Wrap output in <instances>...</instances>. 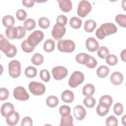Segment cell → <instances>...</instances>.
I'll use <instances>...</instances> for the list:
<instances>
[{"label": "cell", "instance_id": "6da1fadb", "mask_svg": "<svg viewBox=\"0 0 126 126\" xmlns=\"http://www.w3.org/2000/svg\"><path fill=\"white\" fill-rule=\"evenodd\" d=\"M117 31L116 26L112 23H107L102 24L95 32L97 38L102 40L106 36L116 33Z\"/></svg>", "mask_w": 126, "mask_h": 126}, {"label": "cell", "instance_id": "7a4b0ae2", "mask_svg": "<svg viewBox=\"0 0 126 126\" xmlns=\"http://www.w3.org/2000/svg\"><path fill=\"white\" fill-rule=\"evenodd\" d=\"M0 49L8 58L14 57L17 54V48L13 45L10 44L9 41L5 38L2 34H0Z\"/></svg>", "mask_w": 126, "mask_h": 126}, {"label": "cell", "instance_id": "3957f363", "mask_svg": "<svg viewBox=\"0 0 126 126\" xmlns=\"http://www.w3.org/2000/svg\"><path fill=\"white\" fill-rule=\"evenodd\" d=\"M58 49L62 52L71 53L75 49V44L73 41L70 39H62L58 42Z\"/></svg>", "mask_w": 126, "mask_h": 126}, {"label": "cell", "instance_id": "277c9868", "mask_svg": "<svg viewBox=\"0 0 126 126\" xmlns=\"http://www.w3.org/2000/svg\"><path fill=\"white\" fill-rule=\"evenodd\" d=\"M44 38V33L41 31H34L30 34L27 40L29 44L32 47H35Z\"/></svg>", "mask_w": 126, "mask_h": 126}, {"label": "cell", "instance_id": "5b68a950", "mask_svg": "<svg viewBox=\"0 0 126 126\" xmlns=\"http://www.w3.org/2000/svg\"><path fill=\"white\" fill-rule=\"evenodd\" d=\"M84 80L83 73L79 71L73 72L68 80V85L71 88H75L82 84Z\"/></svg>", "mask_w": 126, "mask_h": 126}, {"label": "cell", "instance_id": "8992f818", "mask_svg": "<svg viewBox=\"0 0 126 126\" xmlns=\"http://www.w3.org/2000/svg\"><path fill=\"white\" fill-rule=\"evenodd\" d=\"M8 73L9 75L14 78H18L21 73L20 63L17 60H13L8 64Z\"/></svg>", "mask_w": 126, "mask_h": 126}, {"label": "cell", "instance_id": "52a82bcc", "mask_svg": "<svg viewBox=\"0 0 126 126\" xmlns=\"http://www.w3.org/2000/svg\"><path fill=\"white\" fill-rule=\"evenodd\" d=\"M92 10V5L87 0H83L79 2L77 8V14L79 16L84 18L87 16Z\"/></svg>", "mask_w": 126, "mask_h": 126}, {"label": "cell", "instance_id": "ba28073f", "mask_svg": "<svg viewBox=\"0 0 126 126\" xmlns=\"http://www.w3.org/2000/svg\"><path fill=\"white\" fill-rule=\"evenodd\" d=\"M30 92L35 95H41L45 92V86L42 83L36 81H32L29 85Z\"/></svg>", "mask_w": 126, "mask_h": 126}, {"label": "cell", "instance_id": "9c48e42d", "mask_svg": "<svg viewBox=\"0 0 126 126\" xmlns=\"http://www.w3.org/2000/svg\"><path fill=\"white\" fill-rule=\"evenodd\" d=\"M14 97L18 100L26 101L30 98L29 94L26 92L25 89L22 86L16 87L13 91Z\"/></svg>", "mask_w": 126, "mask_h": 126}, {"label": "cell", "instance_id": "30bf717a", "mask_svg": "<svg viewBox=\"0 0 126 126\" xmlns=\"http://www.w3.org/2000/svg\"><path fill=\"white\" fill-rule=\"evenodd\" d=\"M52 73L54 78L57 80H61L64 78L68 74L66 67L63 66L54 67L52 70Z\"/></svg>", "mask_w": 126, "mask_h": 126}, {"label": "cell", "instance_id": "8fae6325", "mask_svg": "<svg viewBox=\"0 0 126 126\" xmlns=\"http://www.w3.org/2000/svg\"><path fill=\"white\" fill-rule=\"evenodd\" d=\"M66 32V28L64 26H61L55 25L52 31V35L56 40L61 39L64 35Z\"/></svg>", "mask_w": 126, "mask_h": 126}, {"label": "cell", "instance_id": "7c38bea8", "mask_svg": "<svg viewBox=\"0 0 126 126\" xmlns=\"http://www.w3.org/2000/svg\"><path fill=\"white\" fill-rule=\"evenodd\" d=\"M99 43L94 37H90L86 40V47L87 50L91 52L96 51L99 48Z\"/></svg>", "mask_w": 126, "mask_h": 126}, {"label": "cell", "instance_id": "4fadbf2b", "mask_svg": "<svg viewBox=\"0 0 126 126\" xmlns=\"http://www.w3.org/2000/svg\"><path fill=\"white\" fill-rule=\"evenodd\" d=\"M14 111V105L10 102L3 103L0 108L1 115L4 117H7Z\"/></svg>", "mask_w": 126, "mask_h": 126}, {"label": "cell", "instance_id": "5bb4252c", "mask_svg": "<svg viewBox=\"0 0 126 126\" xmlns=\"http://www.w3.org/2000/svg\"><path fill=\"white\" fill-rule=\"evenodd\" d=\"M73 113L75 118L77 120L81 121L84 119L85 117L86 111L82 105H77L74 108Z\"/></svg>", "mask_w": 126, "mask_h": 126}, {"label": "cell", "instance_id": "9a60e30c", "mask_svg": "<svg viewBox=\"0 0 126 126\" xmlns=\"http://www.w3.org/2000/svg\"><path fill=\"white\" fill-rule=\"evenodd\" d=\"M61 10L64 12H68L72 9V3L70 0H58Z\"/></svg>", "mask_w": 126, "mask_h": 126}, {"label": "cell", "instance_id": "2e32d148", "mask_svg": "<svg viewBox=\"0 0 126 126\" xmlns=\"http://www.w3.org/2000/svg\"><path fill=\"white\" fill-rule=\"evenodd\" d=\"M124 80L123 74L118 71L113 72L110 77V81L111 83L115 85H119L122 84Z\"/></svg>", "mask_w": 126, "mask_h": 126}, {"label": "cell", "instance_id": "e0dca14e", "mask_svg": "<svg viewBox=\"0 0 126 126\" xmlns=\"http://www.w3.org/2000/svg\"><path fill=\"white\" fill-rule=\"evenodd\" d=\"M19 119V114L17 111H14L10 116L6 118V122L9 126H15L18 123Z\"/></svg>", "mask_w": 126, "mask_h": 126}, {"label": "cell", "instance_id": "ac0fdd59", "mask_svg": "<svg viewBox=\"0 0 126 126\" xmlns=\"http://www.w3.org/2000/svg\"><path fill=\"white\" fill-rule=\"evenodd\" d=\"M61 98L63 102L68 103H70L72 102L74 100V94L72 91L70 90H65L62 94Z\"/></svg>", "mask_w": 126, "mask_h": 126}, {"label": "cell", "instance_id": "d6986e66", "mask_svg": "<svg viewBox=\"0 0 126 126\" xmlns=\"http://www.w3.org/2000/svg\"><path fill=\"white\" fill-rule=\"evenodd\" d=\"M6 37L9 39H17L18 36V31L17 27L13 26L7 28L5 31Z\"/></svg>", "mask_w": 126, "mask_h": 126}, {"label": "cell", "instance_id": "ffe728a7", "mask_svg": "<svg viewBox=\"0 0 126 126\" xmlns=\"http://www.w3.org/2000/svg\"><path fill=\"white\" fill-rule=\"evenodd\" d=\"M90 56H91L89 54L85 53H80L76 55L75 60L76 61L79 63L86 65L89 61Z\"/></svg>", "mask_w": 126, "mask_h": 126}, {"label": "cell", "instance_id": "44dd1931", "mask_svg": "<svg viewBox=\"0 0 126 126\" xmlns=\"http://www.w3.org/2000/svg\"><path fill=\"white\" fill-rule=\"evenodd\" d=\"M95 92V88L92 84H87L85 85L83 89L82 93L84 96H90L94 94Z\"/></svg>", "mask_w": 126, "mask_h": 126}, {"label": "cell", "instance_id": "7402d4cb", "mask_svg": "<svg viewBox=\"0 0 126 126\" xmlns=\"http://www.w3.org/2000/svg\"><path fill=\"white\" fill-rule=\"evenodd\" d=\"M96 27V22L93 20H88L85 21L84 26V30L87 32H92Z\"/></svg>", "mask_w": 126, "mask_h": 126}, {"label": "cell", "instance_id": "603a6c76", "mask_svg": "<svg viewBox=\"0 0 126 126\" xmlns=\"http://www.w3.org/2000/svg\"><path fill=\"white\" fill-rule=\"evenodd\" d=\"M60 126H73V117L69 114L64 116H62Z\"/></svg>", "mask_w": 126, "mask_h": 126}, {"label": "cell", "instance_id": "cb8c5ba5", "mask_svg": "<svg viewBox=\"0 0 126 126\" xmlns=\"http://www.w3.org/2000/svg\"><path fill=\"white\" fill-rule=\"evenodd\" d=\"M109 73V68L106 65H101L96 70V74L100 78L106 77Z\"/></svg>", "mask_w": 126, "mask_h": 126}, {"label": "cell", "instance_id": "d4e9b609", "mask_svg": "<svg viewBox=\"0 0 126 126\" xmlns=\"http://www.w3.org/2000/svg\"><path fill=\"white\" fill-rule=\"evenodd\" d=\"M99 102V103L110 108L113 103V98L109 95H104L100 98Z\"/></svg>", "mask_w": 126, "mask_h": 126}, {"label": "cell", "instance_id": "484cf974", "mask_svg": "<svg viewBox=\"0 0 126 126\" xmlns=\"http://www.w3.org/2000/svg\"><path fill=\"white\" fill-rule=\"evenodd\" d=\"M2 23L4 26L8 28L13 26L15 24V20L12 16L10 15H7L2 18Z\"/></svg>", "mask_w": 126, "mask_h": 126}, {"label": "cell", "instance_id": "4316f807", "mask_svg": "<svg viewBox=\"0 0 126 126\" xmlns=\"http://www.w3.org/2000/svg\"><path fill=\"white\" fill-rule=\"evenodd\" d=\"M55 47V42L53 40L51 39H47L43 45V49L44 51L46 52H52Z\"/></svg>", "mask_w": 126, "mask_h": 126}, {"label": "cell", "instance_id": "83f0119b", "mask_svg": "<svg viewBox=\"0 0 126 126\" xmlns=\"http://www.w3.org/2000/svg\"><path fill=\"white\" fill-rule=\"evenodd\" d=\"M46 103L48 107L54 108L58 105L59 103V99L56 96L50 95L46 98Z\"/></svg>", "mask_w": 126, "mask_h": 126}, {"label": "cell", "instance_id": "f1b7e54d", "mask_svg": "<svg viewBox=\"0 0 126 126\" xmlns=\"http://www.w3.org/2000/svg\"><path fill=\"white\" fill-rule=\"evenodd\" d=\"M32 63L35 65H39L41 64L44 62V57L43 56L39 53L34 54L31 59Z\"/></svg>", "mask_w": 126, "mask_h": 126}, {"label": "cell", "instance_id": "f546056e", "mask_svg": "<svg viewBox=\"0 0 126 126\" xmlns=\"http://www.w3.org/2000/svg\"><path fill=\"white\" fill-rule=\"evenodd\" d=\"M69 25L73 29H78L82 25V20L77 17H72L70 19Z\"/></svg>", "mask_w": 126, "mask_h": 126}, {"label": "cell", "instance_id": "4dcf8cb0", "mask_svg": "<svg viewBox=\"0 0 126 126\" xmlns=\"http://www.w3.org/2000/svg\"><path fill=\"white\" fill-rule=\"evenodd\" d=\"M23 25L24 28L26 29V30L30 31L34 29L36 26V23L33 19L29 18L25 21L23 23Z\"/></svg>", "mask_w": 126, "mask_h": 126}, {"label": "cell", "instance_id": "1f68e13d", "mask_svg": "<svg viewBox=\"0 0 126 126\" xmlns=\"http://www.w3.org/2000/svg\"><path fill=\"white\" fill-rule=\"evenodd\" d=\"M37 72V71L36 68L32 66L27 67L25 70V74L28 78H33L35 77Z\"/></svg>", "mask_w": 126, "mask_h": 126}, {"label": "cell", "instance_id": "d6a6232c", "mask_svg": "<svg viewBox=\"0 0 126 126\" xmlns=\"http://www.w3.org/2000/svg\"><path fill=\"white\" fill-rule=\"evenodd\" d=\"M96 113L100 116H105L109 112V108L99 103L96 107Z\"/></svg>", "mask_w": 126, "mask_h": 126}, {"label": "cell", "instance_id": "836d02e7", "mask_svg": "<svg viewBox=\"0 0 126 126\" xmlns=\"http://www.w3.org/2000/svg\"><path fill=\"white\" fill-rule=\"evenodd\" d=\"M96 100L92 96H86L83 100L84 104L88 108H92L94 107L95 104Z\"/></svg>", "mask_w": 126, "mask_h": 126}, {"label": "cell", "instance_id": "e575fe53", "mask_svg": "<svg viewBox=\"0 0 126 126\" xmlns=\"http://www.w3.org/2000/svg\"><path fill=\"white\" fill-rule=\"evenodd\" d=\"M38 25L43 29H46L49 28L50 25V22L49 19L45 17H42L38 19Z\"/></svg>", "mask_w": 126, "mask_h": 126}, {"label": "cell", "instance_id": "d590c367", "mask_svg": "<svg viewBox=\"0 0 126 126\" xmlns=\"http://www.w3.org/2000/svg\"><path fill=\"white\" fill-rule=\"evenodd\" d=\"M109 51L108 49L105 46H101L97 49V55L99 58L101 59L105 58L109 55Z\"/></svg>", "mask_w": 126, "mask_h": 126}, {"label": "cell", "instance_id": "8d00e7d4", "mask_svg": "<svg viewBox=\"0 0 126 126\" xmlns=\"http://www.w3.org/2000/svg\"><path fill=\"white\" fill-rule=\"evenodd\" d=\"M116 22L121 26L124 28L126 27V16L125 14H118L115 17Z\"/></svg>", "mask_w": 126, "mask_h": 126}, {"label": "cell", "instance_id": "74e56055", "mask_svg": "<svg viewBox=\"0 0 126 126\" xmlns=\"http://www.w3.org/2000/svg\"><path fill=\"white\" fill-rule=\"evenodd\" d=\"M105 61L108 64L111 66H113L116 65L118 63V60L116 55L113 54H110L108 55L106 57Z\"/></svg>", "mask_w": 126, "mask_h": 126}, {"label": "cell", "instance_id": "f35d334b", "mask_svg": "<svg viewBox=\"0 0 126 126\" xmlns=\"http://www.w3.org/2000/svg\"><path fill=\"white\" fill-rule=\"evenodd\" d=\"M40 77L42 81L45 82H47L49 81L50 79V75L49 72L48 70L43 69L40 70Z\"/></svg>", "mask_w": 126, "mask_h": 126}, {"label": "cell", "instance_id": "ab89813d", "mask_svg": "<svg viewBox=\"0 0 126 126\" xmlns=\"http://www.w3.org/2000/svg\"><path fill=\"white\" fill-rule=\"evenodd\" d=\"M21 48H22V50L24 52H25L26 53H28L32 52L34 49V47L31 46L29 44L27 39L24 40L22 42V43L21 44Z\"/></svg>", "mask_w": 126, "mask_h": 126}, {"label": "cell", "instance_id": "60d3db41", "mask_svg": "<svg viewBox=\"0 0 126 126\" xmlns=\"http://www.w3.org/2000/svg\"><path fill=\"white\" fill-rule=\"evenodd\" d=\"M118 124L117 119L114 116L108 117L106 120V125L107 126H117Z\"/></svg>", "mask_w": 126, "mask_h": 126}, {"label": "cell", "instance_id": "b9f144b4", "mask_svg": "<svg viewBox=\"0 0 126 126\" xmlns=\"http://www.w3.org/2000/svg\"><path fill=\"white\" fill-rule=\"evenodd\" d=\"M67 22V18L63 15H60L58 16L56 19L57 25L61 26H64Z\"/></svg>", "mask_w": 126, "mask_h": 126}, {"label": "cell", "instance_id": "7bdbcfd3", "mask_svg": "<svg viewBox=\"0 0 126 126\" xmlns=\"http://www.w3.org/2000/svg\"><path fill=\"white\" fill-rule=\"evenodd\" d=\"M59 112L62 116L68 115L70 113V108L69 106L65 105H62L59 109Z\"/></svg>", "mask_w": 126, "mask_h": 126}, {"label": "cell", "instance_id": "ee69618b", "mask_svg": "<svg viewBox=\"0 0 126 126\" xmlns=\"http://www.w3.org/2000/svg\"><path fill=\"white\" fill-rule=\"evenodd\" d=\"M9 91L5 88H1L0 89V100L1 101L6 100L9 97Z\"/></svg>", "mask_w": 126, "mask_h": 126}, {"label": "cell", "instance_id": "f6af8a7d", "mask_svg": "<svg viewBox=\"0 0 126 126\" xmlns=\"http://www.w3.org/2000/svg\"><path fill=\"white\" fill-rule=\"evenodd\" d=\"M113 111L115 113L117 116L121 115L123 112V106L120 103H116L113 107Z\"/></svg>", "mask_w": 126, "mask_h": 126}, {"label": "cell", "instance_id": "bcb514c9", "mask_svg": "<svg viewBox=\"0 0 126 126\" xmlns=\"http://www.w3.org/2000/svg\"><path fill=\"white\" fill-rule=\"evenodd\" d=\"M16 17L20 21H24L27 17V13L25 10L22 9H20L16 12Z\"/></svg>", "mask_w": 126, "mask_h": 126}, {"label": "cell", "instance_id": "7dc6e473", "mask_svg": "<svg viewBox=\"0 0 126 126\" xmlns=\"http://www.w3.org/2000/svg\"><path fill=\"white\" fill-rule=\"evenodd\" d=\"M33 122L32 119L29 116H26L24 117L21 122V126H32V125Z\"/></svg>", "mask_w": 126, "mask_h": 126}, {"label": "cell", "instance_id": "c3c4849f", "mask_svg": "<svg viewBox=\"0 0 126 126\" xmlns=\"http://www.w3.org/2000/svg\"><path fill=\"white\" fill-rule=\"evenodd\" d=\"M97 65V61L93 57V56H91L89 61H88V63L85 65L87 67L90 68H94L96 65Z\"/></svg>", "mask_w": 126, "mask_h": 126}, {"label": "cell", "instance_id": "681fc988", "mask_svg": "<svg viewBox=\"0 0 126 126\" xmlns=\"http://www.w3.org/2000/svg\"><path fill=\"white\" fill-rule=\"evenodd\" d=\"M18 31V36L17 39H21L23 38L26 34V29L22 26H18L17 27Z\"/></svg>", "mask_w": 126, "mask_h": 126}, {"label": "cell", "instance_id": "f907efd6", "mask_svg": "<svg viewBox=\"0 0 126 126\" xmlns=\"http://www.w3.org/2000/svg\"><path fill=\"white\" fill-rule=\"evenodd\" d=\"M22 4L24 6L27 7H32L33 6L35 1L32 0H22Z\"/></svg>", "mask_w": 126, "mask_h": 126}, {"label": "cell", "instance_id": "816d5d0a", "mask_svg": "<svg viewBox=\"0 0 126 126\" xmlns=\"http://www.w3.org/2000/svg\"><path fill=\"white\" fill-rule=\"evenodd\" d=\"M126 50L124 49L123 51L121 52V55H120L122 60L125 62H126Z\"/></svg>", "mask_w": 126, "mask_h": 126}, {"label": "cell", "instance_id": "f5cc1de1", "mask_svg": "<svg viewBox=\"0 0 126 126\" xmlns=\"http://www.w3.org/2000/svg\"><path fill=\"white\" fill-rule=\"evenodd\" d=\"M125 117H126V115L124 116V117H123V118L122 119V123H123V124L124 125H126V124H125V123L126 122V121H125L126 118H125Z\"/></svg>", "mask_w": 126, "mask_h": 126}]
</instances>
